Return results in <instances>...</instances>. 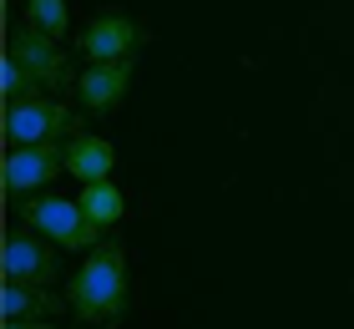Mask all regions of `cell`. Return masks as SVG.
<instances>
[{
  "mask_svg": "<svg viewBox=\"0 0 354 329\" xmlns=\"http://www.w3.org/2000/svg\"><path fill=\"white\" fill-rule=\"evenodd\" d=\"M0 96H6V102H26V96H41V81L26 71L21 61H15L10 51L0 56Z\"/></svg>",
  "mask_w": 354,
  "mask_h": 329,
  "instance_id": "13",
  "label": "cell"
},
{
  "mask_svg": "<svg viewBox=\"0 0 354 329\" xmlns=\"http://www.w3.org/2000/svg\"><path fill=\"white\" fill-rule=\"evenodd\" d=\"M142 41H147L142 21H132V15H122V10H102V15H91L82 26L76 51L86 61H132L142 51Z\"/></svg>",
  "mask_w": 354,
  "mask_h": 329,
  "instance_id": "7",
  "label": "cell"
},
{
  "mask_svg": "<svg viewBox=\"0 0 354 329\" xmlns=\"http://www.w3.org/2000/svg\"><path fill=\"white\" fill-rule=\"evenodd\" d=\"M61 309H71V299L51 294L46 284H15V278L0 284V314L6 319H51Z\"/></svg>",
  "mask_w": 354,
  "mask_h": 329,
  "instance_id": "10",
  "label": "cell"
},
{
  "mask_svg": "<svg viewBox=\"0 0 354 329\" xmlns=\"http://www.w3.org/2000/svg\"><path fill=\"white\" fill-rule=\"evenodd\" d=\"M91 329H111V324H91Z\"/></svg>",
  "mask_w": 354,
  "mask_h": 329,
  "instance_id": "15",
  "label": "cell"
},
{
  "mask_svg": "<svg viewBox=\"0 0 354 329\" xmlns=\"http://www.w3.org/2000/svg\"><path fill=\"white\" fill-rule=\"evenodd\" d=\"M76 203L86 208V218L96 223V228H111V223H122V213H127V197H122V188L111 183H82V197Z\"/></svg>",
  "mask_w": 354,
  "mask_h": 329,
  "instance_id": "11",
  "label": "cell"
},
{
  "mask_svg": "<svg viewBox=\"0 0 354 329\" xmlns=\"http://www.w3.org/2000/svg\"><path fill=\"white\" fill-rule=\"evenodd\" d=\"M10 147H30V142H61L76 137V112L51 102V96H26V102H6V122H0Z\"/></svg>",
  "mask_w": 354,
  "mask_h": 329,
  "instance_id": "4",
  "label": "cell"
},
{
  "mask_svg": "<svg viewBox=\"0 0 354 329\" xmlns=\"http://www.w3.org/2000/svg\"><path fill=\"white\" fill-rule=\"evenodd\" d=\"M6 51L26 66L30 76L41 81V91H76V66L66 61V51H61V41L56 36H46L41 26H30V21H15L10 26V36H6Z\"/></svg>",
  "mask_w": 354,
  "mask_h": 329,
  "instance_id": "3",
  "label": "cell"
},
{
  "mask_svg": "<svg viewBox=\"0 0 354 329\" xmlns=\"http://www.w3.org/2000/svg\"><path fill=\"white\" fill-rule=\"evenodd\" d=\"M0 329H51V324H46V319H6Z\"/></svg>",
  "mask_w": 354,
  "mask_h": 329,
  "instance_id": "14",
  "label": "cell"
},
{
  "mask_svg": "<svg viewBox=\"0 0 354 329\" xmlns=\"http://www.w3.org/2000/svg\"><path fill=\"white\" fill-rule=\"evenodd\" d=\"M0 274L15 278V284H46L51 289L56 274H61L56 243L46 233H36V228H26V223L6 228V238H0Z\"/></svg>",
  "mask_w": 354,
  "mask_h": 329,
  "instance_id": "5",
  "label": "cell"
},
{
  "mask_svg": "<svg viewBox=\"0 0 354 329\" xmlns=\"http://www.w3.org/2000/svg\"><path fill=\"white\" fill-rule=\"evenodd\" d=\"M66 172V147L56 142H30V147H10L6 162H0V183H6V197H30V193H46L51 177Z\"/></svg>",
  "mask_w": 354,
  "mask_h": 329,
  "instance_id": "6",
  "label": "cell"
},
{
  "mask_svg": "<svg viewBox=\"0 0 354 329\" xmlns=\"http://www.w3.org/2000/svg\"><path fill=\"white\" fill-rule=\"evenodd\" d=\"M15 218L26 228H36L66 254H91L96 243L106 238V228H96L86 218V208L76 197H56V193H30V197H15Z\"/></svg>",
  "mask_w": 354,
  "mask_h": 329,
  "instance_id": "2",
  "label": "cell"
},
{
  "mask_svg": "<svg viewBox=\"0 0 354 329\" xmlns=\"http://www.w3.org/2000/svg\"><path fill=\"white\" fill-rule=\"evenodd\" d=\"M132 91V61H86L82 76H76V102H82L91 117H106L117 112Z\"/></svg>",
  "mask_w": 354,
  "mask_h": 329,
  "instance_id": "8",
  "label": "cell"
},
{
  "mask_svg": "<svg viewBox=\"0 0 354 329\" xmlns=\"http://www.w3.org/2000/svg\"><path fill=\"white\" fill-rule=\"evenodd\" d=\"M26 21L41 26L46 36H56V41L71 36V6L66 0H26Z\"/></svg>",
  "mask_w": 354,
  "mask_h": 329,
  "instance_id": "12",
  "label": "cell"
},
{
  "mask_svg": "<svg viewBox=\"0 0 354 329\" xmlns=\"http://www.w3.org/2000/svg\"><path fill=\"white\" fill-rule=\"evenodd\" d=\"M111 168H117V147L106 137H96V132H76L66 137V172L76 183H106Z\"/></svg>",
  "mask_w": 354,
  "mask_h": 329,
  "instance_id": "9",
  "label": "cell"
},
{
  "mask_svg": "<svg viewBox=\"0 0 354 329\" xmlns=\"http://www.w3.org/2000/svg\"><path fill=\"white\" fill-rule=\"evenodd\" d=\"M127 249L117 238H102L96 249L86 254V263L76 269L66 299H71V314L82 324H111L117 329L127 314Z\"/></svg>",
  "mask_w": 354,
  "mask_h": 329,
  "instance_id": "1",
  "label": "cell"
}]
</instances>
